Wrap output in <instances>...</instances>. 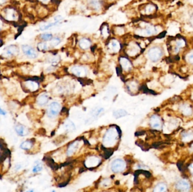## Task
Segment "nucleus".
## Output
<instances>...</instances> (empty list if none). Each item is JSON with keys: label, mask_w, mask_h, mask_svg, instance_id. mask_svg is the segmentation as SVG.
<instances>
[{"label": "nucleus", "mask_w": 193, "mask_h": 192, "mask_svg": "<svg viewBox=\"0 0 193 192\" xmlns=\"http://www.w3.org/2000/svg\"><path fill=\"white\" fill-rule=\"evenodd\" d=\"M186 46V42L182 37H177L173 38L169 42L168 49L169 51L174 55L179 54L182 50Z\"/></svg>", "instance_id": "1"}, {"label": "nucleus", "mask_w": 193, "mask_h": 192, "mask_svg": "<svg viewBox=\"0 0 193 192\" xmlns=\"http://www.w3.org/2000/svg\"><path fill=\"white\" fill-rule=\"evenodd\" d=\"M163 51L159 46H153L147 51L148 57L152 62H156L162 58Z\"/></svg>", "instance_id": "2"}, {"label": "nucleus", "mask_w": 193, "mask_h": 192, "mask_svg": "<svg viewBox=\"0 0 193 192\" xmlns=\"http://www.w3.org/2000/svg\"><path fill=\"white\" fill-rule=\"evenodd\" d=\"M22 51L24 54L30 59H35L38 57L37 51L31 46L29 45H23L22 46Z\"/></svg>", "instance_id": "3"}, {"label": "nucleus", "mask_w": 193, "mask_h": 192, "mask_svg": "<svg viewBox=\"0 0 193 192\" xmlns=\"http://www.w3.org/2000/svg\"><path fill=\"white\" fill-rule=\"evenodd\" d=\"M125 166L126 165L124 161L117 159L112 162L111 170L114 173H120L124 170Z\"/></svg>", "instance_id": "4"}, {"label": "nucleus", "mask_w": 193, "mask_h": 192, "mask_svg": "<svg viewBox=\"0 0 193 192\" xmlns=\"http://www.w3.org/2000/svg\"><path fill=\"white\" fill-rule=\"evenodd\" d=\"M61 110V106L59 103L53 102L50 104L48 110V114L50 117H54L56 116Z\"/></svg>", "instance_id": "5"}, {"label": "nucleus", "mask_w": 193, "mask_h": 192, "mask_svg": "<svg viewBox=\"0 0 193 192\" xmlns=\"http://www.w3.org/2000/svg\"><path fill=\"white\" fill-rule=\"evenodd\" d=\"M17 14L18 13L16 10L13 9L8 8L4 10V17L5 19L9 21L15 20L18 17Z\"/></svg>", "instance_id": "6"}, {"label": "nucleus", "mask_w": 193, "mask_h": 192, "mask_svg": "<svg viewBox=\"0 0 193 192\" xmlns=\"http://www.w3.org/2000/svg\"><path fill=\"white\" fill-rule=\"evenodd\" d=\"M4 55L7 57H12L16 55L19 52V49L15 45H10L4 50Z\"/></svg>", "instance_id": "7"}, {"label": "nucleus", "mask_w": 193, "mask_h": 192, "mask_svg": "<svg viewBox=\"0 0 193 192\" xmlns=\"http://www.w3.org/2000/svg\"><path fill=\"white\" fill-rule=\"evenodd\" d=\"M71 71L72 73L79 77H83L86 76L87 70L83 67L75 66L72 68Z\"/></svg>", "instance_id": "8"}, {"label": "nucleus", "mask_w": 193, "mask_h": 192, "mask_svg": "<svg viewBox=\"0 0 193 192\" xmlns=\"http://www.w3.org/2000/svg\"><path fill=\"white\" fill-rule=\"evenodd\" d=\"M116 136V133L113 130H108L104 138V142L106 144H111L113 141H115Z\"/></svg>", "instance_id": "9"}, {"label": "nucleus", "mask_w": 193, "mask_h": 192, "mask_svg": "<svg viewBox=\"0 0 193 192\" xmlns=\"http://www.w3.org/2000/svg\"><path fill=\"white\" fill-rule=\"evenodd\" d=\"M120 63L122 68L125 71H129L132 69L131 62L125 57H121L120 58Z\"/></svg>", "instance_id": "10"}, {"label": "nucleus", "mask_w": 193, "mask_h": 192, "mask_svg": "<svg viewBox=\"0 0 193 192\" xmlns=\"http://www.w3.org/2000/svg\"><path fill=\"white\" fill-rule=\"evenodd\" d=\"M15 130L20 136H26L29 134V130L22 124L17 125L15 127Z\"/></svg>", "instance_id": "11"}, {"label": "nucleus", "mask_w": 193, "mask_h": 192, "mask_svg": "<svg viewBox=\"0 0 193 192\" xmlns=\"http://www.w3.org/2000/svg\"><path fill=\"white\" fill-rule=\"evenodd\" d=\"M92 42L90 40L87 38H82L79 42V47L84 50L89 49L91 46Z\"/></svg>", "instance_id": "12"}, {"label": "nucleus", "mask_w": 193, "mask_h": 192, "mask_svg": "<svg viewBox=\"0 0 193 192\" xmlns=\"http://www.w3.org/2000/svg\"><path fill=\"white\" fill-rule=\"evenodd\" d=\"M88 4L94 10L98 11L102 7V0H88Z\"/></svg>", "instance_id": "13"}, {"label": "nucleus", "mask_w": 193, "mask_h": 192, "mask_svg": "<svg viewBox=\"0 0 193 192\" xmlns=\"http://www.w3.org/2000/svg\"><path fill=\"white\" fill-rule=\"evenodd\" d=\"M29 81H27L26 83V85H25L26 88L30 91H35L36 89H38V83L36 82H34L32 80Z\"/></svg>", "instance_id": "14"}, {"label": "nucleus", "mask_w": 193, "mask_h": 192, "mask_svg": "<svg viewBox=\"0 0 193 192\" xmlns=\"http://www.w3.org/2000/svg\"><path fill=\"white\" fill-rule=\"evenodd\" d=\"M156 9L155 5L153 4H149L146 5L145 9V12L146 15H151L155 12Z\"/></svg>", "instance_id": "15"}, {"label": "nucleus", "mask_w": 193, "mask_h": 192, "mask_svg": "<svg viewBox=\"0 0 193 192\" xmlns=\"http://www.w3.org/2000/svg\"><path fill=\"white\" fill-rule=\"evenodd\" d=\"M110 49L113 51L114 52H117L120 50V45L118 41L113 40L110 43Z\"/></svg>", "instance_id": "16"}, {"label": "nucleus", "mask_w": 193, "mask_h": 192, "mask_svg": "<svg viewBox=\"0 0 193 192\" xmlns=\"http://www.w3.org/2000/svg\"><path fill=\"white\" fill-rule=\"evenodd\" d=\"M48 101V96L46 94H43L40 95L38 99V105L43 106L45 105Z\"/></svg>", "instance_id": "17"}, {"label": "nucleus", "mask_w": 193, "mask_h": 192, "mask_svg": "<svg viewBox=\"0 0 193 192\" xmlns=\"http://www.w3.org/2000/svg\"><path fill=\"white\" fill-rule=\"evenodd\" d=\"M127 114V112L123 109H120L113 113V116L115 118H120L124 117Z\"/></svg>", "instance_id": "18"}, {"label": "nucleus", "mask_w": 193, "mask_h": 192, "mask_svg": "<svg viewBox=\"0 0 193 192\" xmlns=\"http://www.w3.org/2000/svg\"><path fill=\"white\" fill-rule=\"evenodd\" d=\"M32 146H33V142L31 140H26L21 144L20 148L25 150H28L31 148Z\"/></svg>", "instance_id": "19"}, {"label": "nucleus", "mask_w": 193, "mask_h": 192, "mask_svg": "<svg viewBox=\"0 0 193 192\" xmlns=\"http://www.w3.org/2000/svg\"><path fill=\"white\" fill-rule=\"evenodd\" d=\"M38 50L40 51H47L49 49V46L48 44L46 43L45 41L39 42L38 44Z\"/></svg>", "instance_id": "20"}, {"label": "nucleus", "mask_w": 193, "mask_h": 192, "mask_svg": "<svg viewBox=\"0 0 193 192\" xmlns=\"http://www.w3.org/2000/svg\"><path fill=\"white\" fill-rule=\"evenodd\" d=\"M78 147V142H75L72 143V144H71V145L69 147L68 151H67V154L69 155H72L76 150L77 148Z\"/></svg>", "instance_id": "21"}, {"label": "nucleus", "mask_w": 193, "mask_h": 192, "mask_svg": "<svg viewBox=\"0 0 193 192\" xmlns=\"http://www.w3.org/2000/svg\"><path fill=\"white\" fill-rule=\"evenodd\" d=\"M64 127H65L66 130L69 132L72 131L75 129L74 124L72 122H71V121H68L66 122V124H64Z\"/></svg>", "instance_id": "22"}, {"label": "nucleus", "mask_w": 193, "mask_h": 192, "mask_svg": "<svg viewBox=\"0 0 193 192\" xmlns=\"http://www.w3.org/2000/svg\"><path fill=\"white\" fill-rule=\"evenodd\" d=\"M60 22H61L54 21V22H53V23H48V24L44 25H43V26H41L40 27V29L41 31H45V30L48 29H49L50 28L53 27V26H55V25H56L59 24Z\"/></svg>", "instance_id": "23"}, {"label": "nucleus", "mask_w": 193, "mask_h": 192, "mask_svg": "<svg viewBox=\"0 0 193 192\" xmlns=\"http://www.w3.org/2000/svg\"><path fill=\"white\" fill-rule=\"evenodd\" d=\"M40 38L43 41H50V40L53 38V35L50 33H43L40 35Z\"/></svg>", "instance_id": "24"}, {"label": "nucleus", "mask_w": 193, "mask_h": 192, "mask_svg": "<svg viewBox=\"0 0 193 192\" xmlns=\"http://www.w3.org/2000/svg\"><path fill=\"white\" fill-rule=\"evenodd\" d=\"M50 41V46L52 47H56L61 43V39L59 37H53Z\"/></svg>", "instance_id": "25"}, {"label": "nucleus", "mask_w": 193, "mask_h": 192, "mask_svg": "<svg viewBox=\"0 0 193 192\" xmlns=\"http://www.w3.org/2000/svg\"><path fill=\"white\" fill-rule=\"evenodd\" d=\"M186 59L187 62L193 65V51L189 52L186 55Z\"/></svg>", "instance_id": "26"}, {"label": "nucleus", "mask_w": 193, "mask_h": 192, "mask_svg": "<svg viewBox=\"0 0 193 192\" xmlns=\"http://www.w3.org/2000/svg\"><path fill=\"white\" fill-rule=\"evenodd\" d=\"M42 169H43V167H42L41 165L38 164L35 167H33V172L34 173H38V172L41 171L42 170Z\"/></svg>", "instance_id": "27"}, {"label": "nucleus", "mask_w": 193, "mask_h": 192, "mask_svg": "<svg viewBox=\"0 0 193 192\" xmlns=\"http://www.w3.org/2000/svg\"><path fill=\"white\" fill-rule=\"evenodd\" d=\"M101 32H102V35L105 37V36H107L109 34L108 33V28L107 27H103L102 28V31H101Z\"/></svg>", "instance_id": "28"}, {"label": "nucleus", "mask_w": 193, "mask_h": 192, "mask_svg": "<svg viewBox=\"0 0 193 192\" xmlns=\"http://www.w3.org/2000/svg\"><path fill=\"white\" fill-rule=\"evenodd\" d=\"M177 167H179V170H180L181 171H182V167L184 166V162H182V161H179L177 163Z\"/></svg>", "instance_id": "29"}, {"label": "nucleus", "mask_w": 193, "mask_h": 192, "mask_svg": "<svg viewBox=\"0 0 193 192\" xmlns=\"http://www.w3.org/2000/svg\"><path fill=\"white\" fill-rule=\"evenodd\" d=\"M8 0H0V5H3L5 4Z\"/></svg>", "instance_id": "30"}, {"label": "nucleus", "mask_w": 193, "mask_h": 192, "mask_svg": "<svg viewBox=\"0 0 193 192\" xmlns=\"http://www.w3.org/2000/svg\"><path fill=\"white\" fill-rule=\"evenodd\" d=\"M0 114H1V115H5L6 114V112L4 111L3 109H2L1 108H0Z\"/></svg>", "instance_id": "31"}, {"label": "nucleus", "mask_w": 193, "mask_h": 192, "mask_svg": "<svg viewBox=\"0 0 193 192\" xmlns=\"http://www.w3.org/2000/svg\"><path fill=\"white\" fill-rule=\"evenodd\" d=\"M38 1L44 4H47L50 1V0H38Z\"/></svg>", "instance_id": "32"}, {"label": "nucleus", "mask_w": 193, "mask_h": 192, "mask_svg": "<svg viewBox=\"0 0 193 192\" xmlns=\"http://www.w3.org/2000/svg\"><path fill=\"white\" fill-rule=\"evenodd\" d=\"M190 22H191V24L193 25V14L190 17Z\"/></svg>", "instance_id": "33"}, {"label": "nucleus", "mask_w": 193, "mask_h": 192, "mask_svg": "<svg viewBox=\"0 0 193 192\" xmlns=\"http://www.w3.org/2000/svg\"><path fill=\"white\" fill-rule=\"evenodd\" d=\"M2 45V41L0 40V46H1Z\"/></svg>", "instance_id": "34"}]
</instances>
